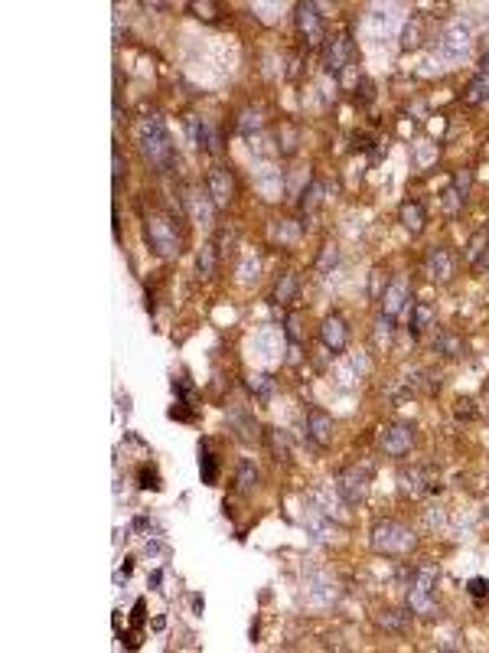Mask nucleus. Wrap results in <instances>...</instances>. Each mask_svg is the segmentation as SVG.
<instances>
[{
	"label": "nucleus",
	"mask_w": 489,
	"mask_h": 653,
	"mask_svg": "<svg viewBox=\"0 0 489 653\" xmlns=\"http://www.w3.org/2000/svg\"><path fill=\"white\" fill-rule=\"evenodd\" d=\"M137 144H141L144 161L151 163L157 173H170L177 163V151H173V137H170L167 124L160 118H147L137 131Z\"/></svg>",
	"instance_id": "nucleus-1"
},
{
	"label": "nucleus",
	"mask_w": 489,
	"mask_h": 653,
	"mask_svg": "<svg viewBox=\"0 0 489 653\" xmlns=\"http://www.w3.org/2000/svg\"><path fill=\"white\" fill-rule=\"evenodd\" d=\"M144 232H147V242L151 248L157 252L160 258H177L179 255V232H177V222L163 213H151L144 219Z\"/></svg>",
	"instance_id": "nucleus-2"
},
{
	"label": "nucleus",
	"mask_w": 489,
	"mask_h": 653,
	"mask_svg": "<svg viewBox=\"0 0 489 653\" xmlns=\"http://www.w3.org/2000/svg\"><path fill=\"white\" fill-rule=\"evenodd\" d=\"M372 549L382 552V556H405V552L414 549V532L395 520L378 523L372 530Z\"/></svg>",
	"instance_id": "nucleus-3"
},
{
	"label": "nucleus",
	"mask_w": 489,
	"mask_h": 653,
	"mask_svg": "<svg viewBox=\"0 0 489 653\" xmlns=\"http://www.w3.org/2000/svg\"><path fill=\"white\" fill-rule=\"evenodd\" d=\"M434 585H437V572L434 568H418V575L408 591V605L414 614H431L434 611Z\"/></svg>",
	"instance_id": "nucleus-4"
},
{
	"label": "nucleus",
	"mask_w": 489,
	"mask_h": 653,
	"mask_svg": "<svg viewBox=\"0 0 489 653\" xmlns=\"http://www.w3.org/2000/svg\"><path fill=\"white\" fill-rule=\"evenodd\" d=\"M336 490L343 493V500L349 503V506H356V503L366 500V490H369V467H343L336 477Z\"/></svg>",
	"instance_id": "nucleus-5"
},
{
	"label": "nucleus",
	"mask_w": 489,
	"mask_h": 653,
	"mask_svg": "<svg viewBox=\"0 0 489 653\" xmlns=\"http://www.w3.org/2000/svg\"><path fill=\"white\" fill-rule=\"evenodd\" d=\"M352 62V39L346 36V33H339V36H333L326 43V49H323V69H326L329 76H343V69Z\"/></svg>",
	"instance_id": "nucleus-6"
},
{
	"label": "nucleus",
	"mask_w": 489,
	"mask_h": 653,
	"mask_svg": "<svg viewBox=\"0 0 489 653\" xmlns=\"http://www.w3.org/2000/svg\"><path fill=\"white\" fill-rule=\"evenodd\" d=\"M297 27H301V36L307 43V49H317L323 43V20L317 4H297Z\"/></svg>",
	"instance_id": "nucleus-7"
},
{
	"label": "nucleus",
	"mask_w": 489,
	"mask_h": 653,
	"mask_svg": "<svg viewBox=\"0 0 489 653\" xmlns=\"http://www.w3.org/2000/svg\"><path fill=\"white\" fill-rule=\"evenodd\" d=\"M411 445H414V428L411 425L395 422V425L382 428V451H385L388 457H405L408 451H411Z\"/></svg>",
	"instance_id": "nucleus-8"
},
{
	"label": "nucleus",
	"mask_w": 489,
	"mask_h": 653,
	"mask_svg": "<svg viewBox=\"0 0 489 653\" xmlns=\"http://www.w3.org/2000/svg\"><path fill=\"white\" fill-rule=\"evenodd\" d=\"M206 193H209V199H212V206L226 209L228 203H232V196H235V180H232V173H228L226 167H212V170H209V180H206Z\"/></svg>",
	"instance_id": "nucleus-9"
},
{
	"label": "nucleus",
	"mask_w": 489,
	"mask_h": 653,
	"mask_svg": "<svg viewBox=\"0 0 489 653\" xmlns=\"http://www.w3.org/2000/svg\"><path fill=\"white\" fill-rule=\"evenodd\" d=\"M441 487V473L434 471V467H411V471L401 473V490L408 493V497H421V493H431Z\"/></svg>",
	"instance_id": "nucleus-10"
},
{
	"label": "nucleus",
	"mask_w": 489,
	"mask_h": 653,
	"mask_svg": "<svg viewBox=\"0 0 489 653\" xmlns=\"http://www.w3.org/2000/svg\"><path fill=\"white\" fill-rule=\"evenodd\" d=\"M333 431H336V428H333V418H329L323 408H310V412H307V438H310L320 451L333 445Z\"/></svg>",
	"instance_id": "nucleus-11"
},
{
	"label": "nucleus",
	"mask_w": 489,
	"mask_h": 653,
	"mask_svg": "<svg viewBox=\"0 0 489 653\" xmlns=\"http://www.w3.org/2000/svg\"><path fill=\"white\" fill-rule=\"evenodd\" d=\"M424 275L431 278V281H450L453 278V255L447 252V248H431L427 252V258H424Z\"/></svg>",
	"instance_id": "nucleus-12"
},
{
	"label": "nucleus",
	"mask_w": 489,
	"mask_h": 653,
	"mask_svg": "<svg viewBox=\"0 0 489 653\" xmlns=\"http://www.w3.org/2000/svg\"><path fill=\"white\" fill-rule=\"evenodd\" d=\"M320 340H323V346H326V350H333V353L346 350L349 327H346V321H343V314H329L326 321H323V327H320Z\"/></svg>",
	"instance_id": "nucleus-13"
},
{
	"label": "nucleus",
	"mask_w": 489,
	"mask_h": 653,
	"mask_svg": "<svg viewBox=\"0 0 489 653\" xmlns=\"http://www.w3.org/2000/svg\"><path fill=\"white\" fill-rule=\"evenodd\" d=\"M405 304H408V278L398 275L395 281L385 288V294H382V314H388V317L395 321L398 314L405 311Z\"/></svg>",
	"instance_id": "nucleus-14"
},
{
	"label": "nucleus",
	"mask_w": 489,
	"mask_h": 653,
	"mask_svg": "<svg viewBox=\"0 0 489 653\" xmlns=\"http://www.w3.org/2000/svg\"><path fill=\"white\" fill-rule=\"evenodd\" d=\"M486 98H489V56H483L476 76L470 79V86H467V92H463V102L467 105H483Z\"/></svg>",
	"instance_id": "nucleus-15"
},
{
	"label": "nucleus",
	"mask_w": 489,
	"mask_h": 653,
	"mask_svg": "<svg viewBox=\"0 0 489 653\" xmlns=\"http://www.w3.org/2000/svg\"><path fill=\"white\" fill-rule=\"evenodd\" d=\"M186 128H189V137H193V144H196V147H206L209 154H219V137H216V131H212V128H209L202 118L189 114V118H186Z\"/></svg>",
	"instance_id": "nucleus-16"
},
{
	"label": "nucleus",
	"mask_w": 489,
	"mask_h": 653,
	"mask_svg": "<svg viewBox=\"0 0 489 653\" xmlns=\"http://www.w3.org/2000/svg\"><path fill=\"white\" fill-rule=\"evenodd\" d=\"M228 422H232V428L238 431V438H242L245 445L258 441V425H254V418L248 415V408H245V405H232V408H228Z\"/></svg>",
	"instance_id": "nucleus-17"
},
{
	"label": "nucleus",
	"mask_w": 489,
	"mask_h": 653,
	"mask_svg": "<svg viewBox=\"0 0 489 653\" xmlns=\"http://www.w3.org/2000/svg\"><path fill=\"white\" fill-rule=\"evenodd\" d=\"M297 294H301V278L294 275V271H287V275L277 278V284H274V301L277 304H294L297 301Z\"/></svg>",
	"instance_id": "nucleus-18"
},
{
	"label": "nucleus",
	"mask_w": 489,
	"mask_h": 653,
	"mask_svg": "<svg viewBox=\"0 0 489 653\" xmlns=\"http://www.w3.org/2000/svg\"><path fill=\"white\" fill-rule=\"evenodd\" d=\"M209 193H202V189H189L186 206H189V216L196 219V222H209V216H212V199H206Z\"/></svg>",
	"instance_id": "nucleus-19"
},
{
	"label": "nucleus",
	"mask_w": 489,
	"mask_h": 653,
	"mask_svg": "<svg viewBox=\"0 0 489 653\" xmlns=\"http://www.w3.org/2000/svg\"><path fill=\"white\" fill-rule=\"evenodd\" d=\"M470 183H473V173L470 170H460L457 177H453V187H450V193H447V209H457L467 199V193H470Z\"/></svg>",
	"instance_id": "nucleus-20"
},
{
	"label": "nucleus",
	"mask_w": 489,
	"mask_h": 653,
	"mask_svg": "<svg viewBox=\"0 0 489 653\" xmlns=\"http://www.w3.org/2000/svg\"><path fill=\"white\" fill-rule=\"evenodd\" d=\"M398 219H401V226H405L411 236H418V232L424 229V206L421 203H401Z\"/></svg>",
	"instance_id": "nucleus-21"
},
{
	"label": "nucleus",
	"mask_w": 489,
	"mask_h": 653,
	"mask_svg": "<svg viewBox=\"0 0 489 653\" xmlns=\"http://www.w3.org/2000/svg\"><path fill=\"white\" fill-rule=\"evenodd\" d=\"M268 447H271L274 461H287L291 457V435L287 431H281V428H268Z\"/></svg>",
	"instance_id": "nucleus-22"
},
{
	"label": "nucleus",
	"mask_w": 489,
	"mask_h": 653,
	"mask_svg": "<svg viewBox=\"0 0 489 653\" xmlns=\"http://www.w3.org/2000/svg\"><path fill=\"white\" fill-rule=\"evenodd\" d=\"M434 350L441 353L443 360H457V356L463 353V340L457 337V333L443 330V333H437V340H434Z\"/></svg>",
	"instance_id": "nucleus-23"
},
{
	"label": "nucleus",
	"mask_w": 489,
	"mask_h": 653,
	"mask_svg": "<svg viewBox=\"0 0 489 653\" xmlns=\"http://www.w3.org/2000/svg\"><path fill=\"white\" fill-rule=\"evenodd\" d=\"M245 386H248V392H252L254 398H261V402H268V398L274 396V379L268 376V372H252V376L245 379Z\"/></svg>",
	"instance_id": "nucleus-24"
},
{
	"label": "nucleus",
	"mask_w": 489,
	"mask_h": 653,
	"mask_svg": "<svg viewBox=\"0 0 489 653\" xmlns=\"http://www.w3.org/2000/svg\"><path fill=\"white\" fill-rule=\"evenodd\" d=\"M434 307L431 304H414V311H411V333L418 337V333H424L427 327H434Z\"/></svg>",
	"instance_id": "nucleus-25"
},
{
	"label": "nucleus",
	"mask_w": 489,
	"mask_h": 653,
	"mask_svg": "<svg viewBox=\"0 0 489 653\" xmlns=\"http://www.w3.org/2000/svg\"><path fill=\"white\" fill-rule=\"evenodd\" d=\"M216 245L212 242H206V245L199 248L196 255V268H199V278H216Z\"/></svg>",
	"instance_id": "nucleus-26"
},
{
	"label": "nucleus",
	"mask_w": 489,
	"mask_h": 653,
	"mask_svg": "<svg viewBox=\"0 0 489 653\" xmlns=\"http://www.w3.org/2000/svg\"><path fill=\"white\" fill-rule=\"evenodd\" d=\"M271 242H281V245H291V242H297V236H301V229L291 226L287 219H277V222H271Z\"/></svg>",
	"instance_id": "nucleus-27"
},
{
	"label": "nucleus",
	"mask_w": 489,
	"mask_h": 653,
	"mask_svg": "<svg viewBox=\"0 0 489 653\" xmlns=\"http://www.w3.org/2000/svg\"><path fill=\"white\" fill-rule=\"evenodd\" d=\"M323 193H326L323 180H310V187L303 189V199H301L303 213H317V209H320V203H323Z\"/></svg>",
	"instance_id": "nucleus-28"
},
{
	"label": "nucleus",
	"mask_w": 489,
	"mask_h": 653,
	"mask_svg": "<svg viewBox=\"0 0 489 653\" xmlns=\"http://www.w3.org/2000/svg\"><path fill=\"white\" fill-rule=\"evenodd\" d=\"M408 621H411V614H405V611H395V607L378 614V627H382V631H395V634H398V631H405Z\"/></svg>",
	"instance_id": "nucleus-29"
},
{
	"label": "nucleus",
	"mask_w": 489,
	"mask_h": 653,
	"mask_svg": "<svg viewBox=\"0 0 489 653\" xmlns=\"http://www.w3.org/2000/svg\"><path fill=\"white\" fill-rule=\"evenodd\" d=\"M254 483H258V467H254L252 461H242V464H238V473H235V487H238V493L254 490Z\"/></svg>",
	"instance_id": "nucleus-30"
},
{
	"label": "nucleus",
	"mask_w": 489,
	"mask_h": 653,
	"mask_svg": "<svg viewBox=\"0 0 489 653\" xmlns=\"http://www.w3.org/2000/svg\"><path fill=\"white\" fill-rule=\"evenodd\" d=\"M199 471H202V483H216L219 464H216V457H212V451H209L206 445H199Z\"/></svg>",
	"instance_id": "nucleus-31"
},
{
	"label": "nucleus",
	"mask_w": 489,
	"mask_h": 653,
	"mask_svg": "<svg viewBox=\"0 0 489 653\" xmlns=\"http://www.w3.org/2000/svg\"><path fill=\"white\" fill-rule=\"evenodd\" d=\"M486 242H489V229H480V232H476V236L470 238V245H467L463 258H467L470 265H476V262H480V255L486 252Z\"/></svg>",
	"instance_id": "nucleus-32"
},
{
	"label": "nucleus",
	"mask_w": 489,
	"mask_h": 653,
	"mask_svg": "<svg viewBox=\"0 0 489 653\" xmlns=\"http://www.w3.org/2000/svg\"><path fill=\"white\" fill-rule=\"evenodd\" d=\"M173 392H177V398L183 402V405H196V389H193V382L189 379H173Z\"/></svg>",
	"instance_id": "nucleus-33"
},
{
	"label": "nucleus",
	"mask_w": 489,
	"mask_h": 653,
	"mask_svg": "<svg viewBox=\"0 0 489 653\" xmlns=\"http://www.w3.org/2000/svg\"><path fill=\"white\" fill-rule=\"evenodd\" d=\"M137 487H141V490H160V487H163V483H160V473L153 471V467L144 464L141 471H137Z\"/></svg>",
	"instance_id": "nucleus-34"
},
{
	"label": "nucleus",
	"mask_w": 489,
	"mask_h": 653,
	"mask_svg": "<svg viewBox=\"0 0 489 653\" xmlns=\"http://www.w3.org/2000/svg\"><path fill=\"white\" fill-rule=\"evenodd\" d=\"M336 262H339V252H336V245H323L320 258H317V271H320V275H326L329 268H336Z\"/></svg>",
	"instance_id": "nucleus-35"
},
{
	"label": "nucleus",
	"mask_w": 489,
	"mask_h": 653,
	"mask_svg": "<svg viewBox=\"0 0 489 653\" xmlns=\"http://www.w3.org/2000/svg\"><path fill=\"white\" fill-rule=\"evenodd\" d=\"M238 242V229L235 226H222L219 229V245H222V252H232V245Z\"/></svg>",
	"instance_id": "nucleus-36"
},
{
	"label": "nucleus",
	"mask_w": 489,
	"mask_h": 653,
	"mask_svg": "<svg viewBox=\"0 0 489 653\" xmlns=\"http://www.w3.org/2000/svg\"><path fill=\"white\" fill-rule=\"evenodd\" d=\"M258 128H261V114H258V112H245L242 121H238V131L252 134V131H258Z\"/></svg>",
	"instance_id": "nucleus-37"
},
{
	"label": "nucleus",
	"mask_w": 489,
	"mask_h": 653,
	"mask_svg": "<svg viewBox=\"0 0 489 653\" xmlns=\"http://www.w3.org/2000/svg\"><path fill=\"white\" fill-rule=\"evenodd\" d=\"M376 340H378V346L392 340V317H388V314H382V317H378V323H376Z\"/></svg>",
	"instance_id": "nucleus-38"
},
{
	"label": "nucleus",
	"mask_w": 489,
	"mask_h": 653,
	"mask_svg": "<svg viewBox=\"0 0 489 653\" xmlns=\"http://www.w3.org/2000/svg\"><path fill=\"white\" fill-rule=\"evenodd\" d=\"M467 588H470V595L480 598V601H483V598H489V581H486V578H470V585H467Z\"/></svg>",
	"instance_id": "nucleus-39"
},
{
	"label": "nucleus",
	"mask_w": 489,
	"mask_h": 653,
	"mask_svg": "<svg viewBox=\"0 0 489 653\" xmlns=\"http://www.w3.org/2000/svg\"><path fill=\"white\" fill-rule=\"evenodd\" d=\"M189 10L196 13V17H202V20H216L219 13H216V4H189Z\"/></svg>",
	"instance_id": "nucleus-40"
},
{
	"label": "nucleus",
	"mask_w": 489,
	"mask_h": 653,
	"mask_svg": "<svg viewBox=\"0 0 489 653\" xmlns=\"http://www.w3.org/2000/svg\"><path fill=\"white\" fill-rule=\"evenodd\" d=\"M114 187H121V180H124V173H128V163H124V157H121V151L114 147Z\"/></svg>",
	"instance_id": "nucleus-41"
},
{
	"label": "nucleus",
	"mask_w": 489,
	"mask_h": 653,
	"mask_svg": "<svg viewBox=\"0 0 489 653\" xmlns=\"http://www.w3.org/2000/svg\"><path fill=\"white\" fill-rule=\"evenodd\" d=\"M258 275V258H245L242 262V281H252Z\"/></svg>",
	"instance_id": "nucleus-42"
},
{
	"label": "nucleus",
	"mask_w": 489,
	"mask_h": 653,
	"mask_svg": "<svg viewBox=\"0 0 489 653\" xmlns=\"http://www.w3.org/2000/svg\"><path fill=\"white\" fill-rule=\"evenodd\" d=\"M457 415H460V418H473V402H470V398H460V402H457Z\"/></svg>",
	"instance_id": "nucleus-43"
}]
</instances>
